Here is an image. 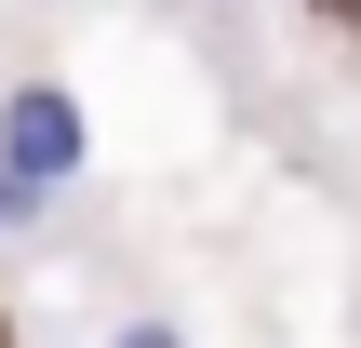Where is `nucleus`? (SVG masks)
Wrapping results in <instances>:
<instances>
[{
	"mask_svg": "<svg viewBox=\"0 0 361 348\" xmlns=\"http://www.w3.org/2000/svg\"><path fill=\"white\" fill-rule=\"evenodd\" d=\"M0 174H27L40 201H67L94 174V121L67 80H0Z\"/></svg>",
	"mask_w": 361,
	"mask_h": 348,
	"instance_id": "obj_1",
	"label": "nucleus"
},
{
	"mask_svg": "<svg viewBox=\"0 0 361 348\" xmlns=\"http://www.w3.org/2000/svg\"><path fill=\"white\" fill-rule=\"evenodd\" d=\"M40 215H54V201H40V188H27V174H0V241H27V228H40Z\"/></svg>",
	"mask_w": 361,
	"mask_h": 348,
	"instance_id": "obj_2",
	"label": "nucleus"
},
{
	"mask_svg": "<svg viewBox=\"0 0 361 348\" xmlns=\"http://www.w3.org/2000/svg\"><path fill=\"white\" fill-rule=\"evenodd\" d=\"M107 348H188V335H174V322H121Z\"/></svg>",
	"mask_w": 361,
	"mask_h": 348,
	"instance_id": "obj_3",
	"label": "nucleus"
}]
</instances>
